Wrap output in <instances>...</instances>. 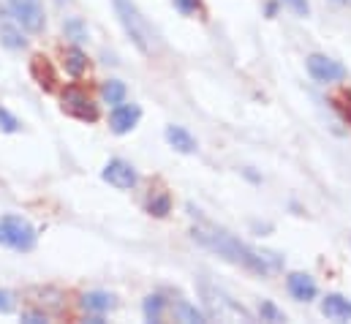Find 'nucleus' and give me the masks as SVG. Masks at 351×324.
<instances>
[{
	"label": "nucleus",
	"mask_w": 351,
	"mask_h": 324,
	"mask_svg": "<svg viewBox=\"0 0 351 324\" xmlns=\"http://www.w3.org/2000/svg\"><path fill=\"white\" fill-rule=\"evenodd\" d=\"M191 235H193V240L199 245L210 248L213 253L223 256L226 262L240 264V267H245V270H251V273H256V275H269V273H275V270L280 267V259H278L275 253L256 251V248H251L248 243H243L240 238H234L232 232L218 229V227H213V224H207V221L199 224V227H193Z\"/></svg>",
	"instance_id": "1"
},
{
	"label": "nucleus",
	"mask_w": 351,
	"mask_h": 324,
	"mask_svg": "<svg viewBox=\"0 0 351 324\" xmlns=\"http://www.w3.org/2000/svg\"><path fill=\"white\" fill-rule=\"evenodd\" d=\"M0 44L5 47V49H22L25 44H27V38L22 36V25L16 22H3L0 25Z\"/></svg>",
	"instance_id": "15"
},
{
	"label": "nucleus",
	"mask_w": 351,
	"mask_h": 324,
	"mask_svg": "<svg viewBox=\"0 0 351 324\" xmlns=\"http://www.w3.org/2000/svg\"><path fill=\"white\" fill-rule=\"evenodd\" d=\"M14 22H19L27 33H41L44 30V5L41 0H5Z\"/></svg>",
	"instance_id": "5"
},
{
	"label": "nucleus",
	"mask_w": 351,
	"mask_h": 324,
	"mask_svg": "<svg viewBox=\"0 0 351 324\" xmlns=\"http://www.w3.org/2000/svg\"><path fill=\"white\" fill-rule=\"evenodd\" d=\"M167 142L175 148L177 153H196V139L182 128V126H167Z\"/></svg>",
	"instance_id": "14"
},
{
	"label": "nucleus",
	"mask_w": 351,
	"mask_h": 324,
	"mask_svg": "<svg viewBox=\"0 0 351 324\" xmlns=\"http://www.w3.org/2000/svg\"><path fill=\"white\" fill-rule=\"evenodd\" d=\"M38 243V235H36V227L22 218V216H0V245L11 248V251H19V253H27L33 251Z\"/></svg>",
	"instance_id": "3"
},
{
	"label": "nucleus",
	"mask_w": 351,
	"mask_h": 324,
	"mask_svg": "<svg viewBox=\"0 0 351 324\" xmlns=\"http://www.w3.org/2000/svg\"><path fill=\"white\" fill-rule=\"evenodd\" d=\"M338 109H341V115H343V120H349L351 123V95L349 93H341L335 101H332Z\"/></svg>",
	"instance_id": "24"
},
{
	"label": "nucleus",
	"mask_w": 351,
	"mask_h": 324,
	"mask_svg": "<svg viewBox=\"0 0 351 324\" xmlns=\"http://www.w3.org/2000/svg\"><path fill=\"white\" fill-rule=\"evenodd\" d=\"M112 5H114V14H117L123 30H125V33L131 36V41L136 44V49H139L142 55L153 58V55L158 52V38H156L153 25L142 16L139 5H136L134 0H112Z\"/></svg>",
	"instance_id": "2"
},
{
	"label": "nucleus",
	"mask_w": 351,
	"mask_h": 324,
	"mask_svg": "<svg viewBox=\"0 0 351 324\" xmlns=\"http://www.w3.org/2000/svg\"><path fill=\"white\" fill-rule=\"evenodd\" d=\"M322 314L332 322H349L351 319V300L343 294H327L322 300Z\"/></svg>",
	"instance_id": "11"
},
{
	"label": "nucleus",
	"mask_w": 351,
	"mask_h": 324,
	"mask_svg": "<svg viewBox=\"0 0 351 324\" xmlns=\"http://www.w3.org/2000/svg\"><path fill=\"white\" fill-rule=\"evenodd\" d=\"M63 60H66V71L71 77H82L88 71V55L80 47H69L66 55H63Z\"/></svg>",
	"instance_id": "16"
},
{
	"label": "nucleus",
	"mask_w": 351,
	"mask_h": 324,
	"mask_svg": "<svg viewBox=\"0 0 351 324\" xmlns=\"http://www.w3.org/2000/svg\"><path fill=\"white\" fill-rule=\"evenodd\" d=\"M30 74H33V80L38 82L44 90H52L55 82H58V74H55L49 58H44V55H36V58L30 60Z\"/></svg>",
	"instance_id": "12"
},
{
	"label": "nucleus",
	"mask_w": 351,
	"mask_h": 324,
	"mask_svg": "<svg viewBox=\"0 0 351 324\" xmlns=\"http://www.w3.org/2000/svg\"><path fill=\"white\" fill-rule=\"evenodd\" d=\"M60 106H63L66 115H71V117H77L82 123H95L98 115H101L98 112V104L90 98L85 90H80V87H66L63 95H60Z\"/></svg>",
	"instance_id": "4"
},
{
	"label": "nucleus",
	"mask_w": 351,
	"mask_h": 324,
	"mask_svg": "<svg viewBox=\"0 0 351 324\" xmlns=\"http://www.w3.org/2000/svg\"><path fill=\"white\" fill-rule=\"evenodd\" d=\"M82 308L95 314V316H104L106 311L114 308V294H109V292H88L82 297Z\"/></svg>",
	"instance_id": "13"
},
{
	"label": "nucleus",
	"mask_w": 351,
	"mask_h": 324,
	"mask_svg": "<svg viewBox=\"0 0 351 324\" xmlns=\"http://www.w3.org/2000/svg\"><path fill=\"white\" fill-rule=\"evenodd\" d=\"M11 308H14V294L5 292V289H0V314H8Z\"/></svg>",
	"instance_id": "26"
},
{
	"label": "nucleus",
	"mask_w": 351,
	"mask_h": 324,
	"mask_svg": "<svg viewBox=\"0 0 351 324\" xmlns=\"http://www.w3.org/2000/svg\"><path fill=\"white\" fill-rule=\"evenodd\" d=\"M101 177H104L109 185L120 188V191H131V188L136 185V180H139L136 169H134L128 161H123V159H112V161L104 166Z\"/></svg>",
	"instance_id": "7"
},
{
	"label": "nucleus",
	"mask_w": 351,
	"mask_h": 324,
	"mask_svg": "<svg viewBox=\"0 0 351 324\" xmlns=\"http://www.w3.org/2000/svg\"><path fill=\"white\" fill-rule=\"evenodd\" d=\"M63 30H66V36H69V38H74L77 44L88 38V25H85V22H82L80 16H71V19H66Z\"/></svg>",
	"instance_id": "20"
},
{
	"label": "nucleus",
	"mask_w": 351,
	"mask_h": 324,
	"mask_svg": "<svg viewBox=\"0 0 351 324\" xmlns=\"http://www.w3.org/2000/svg\"><path fill=\"white\" fill-rule=\"evenodd\" d=\"M125 84L120 80H109L101 84V98H104V104H109V106H117V104H123L125 101Z\"/></svg>",
	"instance_id": "17"
},
{
	"label": "nucleus",
	"mask_w": 351,
	"mask_h": 324,
	"mask_svg": "<svg viewBox=\"0 0 351 324\" xmlns=\"http://www.w3.org/2000/svg\"><path fill=\"white\" fill-rule=\"evenodd\" d=\"M177 319H180V322H188V324L207 322V316H204L202 311H196L191 303H180V305H177Z\"/></svg>",
	"instance_id": "21"
},
{
	"label": "nucleus",
	"mask_w": 351,
	"mask_h": 324,
	"mask_svg": "<svg viewBox=\"0 0 351 324\" xmlns=\"http://www.w3.org/2000/svg\"><path fill=\"white\" fill-rule=\"evenodd\" d=\"M294 14H300V16H308L311 14V5H308V0H283Z\"/></svg>",
	"instance_id": "25"
},
{
	"label": "nucleus",
	"mask_w": 351,
	"mask_h": 324,
	"mask_svg": "<svg viewBox=\"0 0 351 324\" xmlns=\"http://www.w3.org/2000/svg\"><path fill=\"white\" fill-rule=\"evenodd\" d=\"M22 322L44 324V322H47V314H41V311H25V314H22Z\"/></svg>",
	"instance_id": "27"
},
{
	"label": "nucleus",
	"mask_w": 351,
	"mask_h": 324,
	"mask_svg": "<svg viewBox=\"0 0 351 324\" xmlns=\"http://www.w3.org/2000/svg\"><path fill=\"white\" fill-rule=\"evenodd\" d=\"M147 213L156 216V218H164L172 213V196L167 191H156L150 199H147Z\"/></svg>",
	"instance_id": "18"
},
{
	"label": "nucleus",
	"mask_w": 351,
	"mask_h": 324,
	"mask_svg": "<svg viewBox=\"0 0 351 324\" xmlns=\"http://www.w3.org/2000/svg\"><path fill=\"white\" fill-rule=\"evenodd\" d=\"M0 128H3L5 134H16V131H19V120H16L5 106H0Z\"/></svg>",
	"instance_id": "23"
},
{
	"label": "nucleus",
	"mask_w": 351,
	"mask_h": 324,
	"mask_svg": "<svg viewBox=\"0 0 351 324\" xmlns=\"http://www.w3.org/2000/svg\"><path fill=\"white\" fill-rule=\"evenodd\" d=\"M142 311H145V319H147V322H161V319H164V311H167L164 294H147Z\"/></svg>",
	"instance_id": "19"
},
{
	"label": "nucleus",
	"mask_w": 351,
	"mask_h": 324,
	"mask_svg": "<svg viewBox=\"0 0 351 324\" xmlns=\"http://www.w3.org/2000/svg\"><path fill=\"white\" fill-rule=\"evenodd\" d=\"M259 316H262V322H272V324L286 322V314L280 308H275L269 300H264L262 305H259Z\"/></svg>",
	"instance_id": "22"
},
{
	"label": "nucleus",
	"mask_w": 351,
	"mask_h": 324,
	"mask_svg": "<svg viewBox=\"0 0 351 324\" xmlns=\"http://www.w3.org/2000/svg\"><path fill=\"white\" fill-rule=\"evenodd\" d=\"M175 5L182 14H193V11L199 8V0H175Z\"/></svg>",
	"instance_id": "28"
},
{
	"label": "nucleus",
	"mask_w": 351,
	"mask_h": 324,
	"mask_svg": "<svg viewBox=\"0 0 351 324\" xmlns=\"http://www.w3.org/2000/svg\"><path fill=\"white\" fill-rule=\"evenodd\" d=\"M286 289H289V294H291L297 303H311V300L319 294V286H316V281H313L308 273H291V275L286 278Z\"/></svg>",
	"instance_id": "10"
},
{
	"label": "nucleus",
	"mask_w": 351,
	"mask_h": 324,
	"mask_svg": "<svg viewBox=\"0 0 351 324\" xmlns=\"http://www.w3.org/2000/svg\"><path fill=\"white\" fill-rule=\"evenodd\" d=\"M335 3H351V0H335Z\"/></svg>",
	"instance_id": "29"
},
{
	"label": "nucleus",
	"mask_w": 351,
	"mask_h": 324,
	"mask_svg": "<svg viewBox=\"0 0 351 324\" xmlns=\"http://www.w3.org/2000/svg\"><path fill=\"white\" fill-rule=\"evenodd\" d=\"M202 294H204V305H207V311L213 314V316H218V319H226V316H240V319H248V314L237 305V303H232L226 294H221V292H215V289H210L207 284H202Z\"/></svg>",
	"instance_id": "8"
},
{
	"label": "nucleus",
	"mask_w": 351,
	"mask_h": 324,
	"mask_svg": "<svg viewBox=\"0 0 351 324\" xmlns=\"http://www.w3.org/2000/svg\"><path fill=\"white\" fill-rule=\"evenodd\" d=\"M139 120H142V109H139L136 104H125V101H123V104L112 106L109 128H112L117 137H123V134H131Z\"/></svg>",
	"instance_id": "9"
},
{
	"label": "nucleus",
	"mask_w": 351,
	"mask_h": 324,
	"mask_svg": "<svg viewBox=\"0 0 351 324\" xmlns=\"http://www.w3.org/2000/svg\"><path fill=\"white\" fill-rule=\"evenodd\" d=\"M305 69H308V74H311L313 80L322 82V84L346 80V69H343L338 60L327 58V55H311V58L305 60Z\"/></svg>",
	"instance_id": "6"
}]
</instances>
